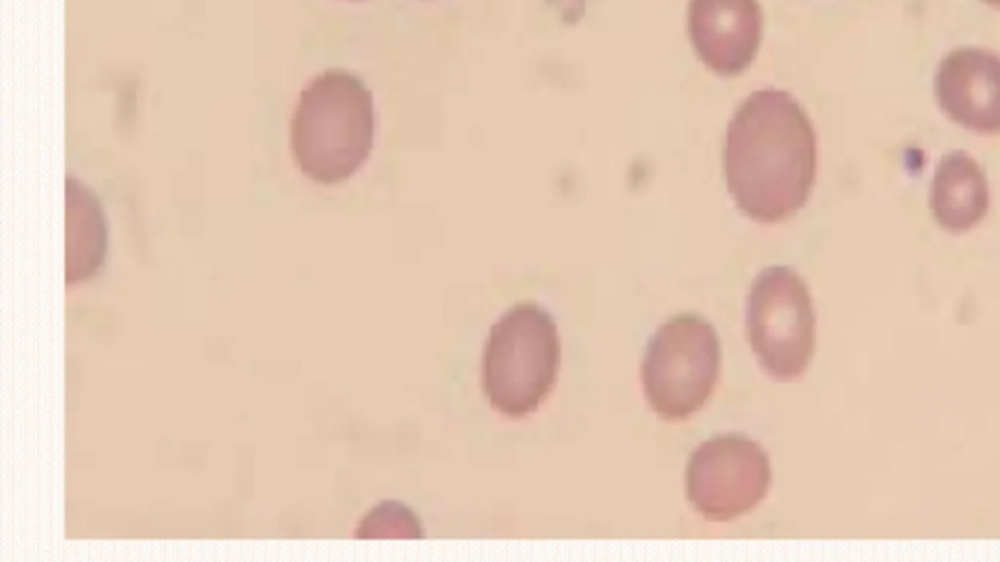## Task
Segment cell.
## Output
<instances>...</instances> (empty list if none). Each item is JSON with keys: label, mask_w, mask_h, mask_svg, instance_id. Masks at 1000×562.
Masks as SVG:
<instances>
[{"label": "cell", "mask_w": 1000, "mask_h": 562, "mask_svg": "<svg viewBox=\"0 0 1000 562\" xmlns=\"http://www.w3.org/2000/svg\"><path fill=\"white\" fill-rule=\"evenodd\" d=\"M725 178L738 209L758 223L797 214L817 172V137L802 103L784 90L748 96L731 119Z\"/></svg>", "instance_id": "obj_1"}, {"label": "cell", "mask_w": 1000, "mask_h": 562, "mask_svg": "<svg viewBox=\"0 0 1000 562\" xmlns=\"http://www.w3.org/2000/svg\"><path fill=\"white\" fill-rule=\"evenodd\" d=\"M372 92L346 71H326L311 80L290 127L295 165L321 184L349 180L364 167L373 147Z\"/></svg>", "instance_id": "obj_2"}, {"label": "cell", "mask_w": 1000, "mask_h": 562, "mask_svg": "<svg viewBox=\"0 0 1000 562\" xmlns=\"http://www.w3.org/2000/svg\"><path fill=\"white\" fill-rule=\"evenodd\" d=\"M561 342L548 310L518 305L492 326L483 357V388L492 408L520 418L538 411L556 385Z\"/></svg>", "instance_id": "obj_3"}, {"label": "cell", "mask_w": 1000, "mask_h": 562, "mask_svg": "<svg viewBox=\"0 0 1000 562\" xmlns=\"http://www.w3.org/2000/svg\"><path fill=\"white\" fill-rule=\"evenodd\" d=\"M719 369L722 344L714 326L694 315L673 318L645 354V396L663 418H688L714 393Z\"/></svg>", "instance_id": "obj_4"}, {"label": "cell", "mask_w": 1000, "mask_h": 562, "mask_svg": "<svg viewBox=\"0 0 1000 562\" xmlns=\"http://www.w3.org/2000/svg\"><path fill=\"white\" fill-rule=\"evenodd\" d=\"M746 328L758 362L774 379H797L815 349V310L810 289L794 269L774 266L756 277Z\"/></svg>", "instance_id": "obj_5"}, {"label": "cell", "mask_w": 1000, "mask_h": 562, "mask_svg": "<svg viewBox=\"0 0 1000 562\" xmlns=\"http://www.w3.org/2000/svg\"><path fill=\"white\" fill-rule=\"evenodd\" d=\"M771 481L768 455L743 436H719L699 445L686 469L688 500L712 522H729L753 510Z\"/></svg>", "instance_id": "obj_6"}, {"label": "cell", "mask_w": 1000, "mask_h": 562, "mask_svg": "<svg viewBox=\"0 0 1000 562\" xmlns=\"http://www.w3.org/2000/svg\"><path fill=\"white\" fill-rule=\"evenodd\" d=\"M688 32L709 71L737 77L761 48L763 12L758 0H690Z\"/></svg>", "instance_id": "obj_7"}, {"label": "cell", "mask_w": 1000, "mask_h": 562, "mask_svg": "<svg viewBox=\"0 0 1000 562\" xmlns=\"http://www.w3.org/2000/svg\"><path fill=\"white\" fill-rule=\"evenodd\" d=\"M937 100L948 118L976 134H1000V56L987 49L948 53L934 80Z\"/></svg>", "instance_id": "obj_8"}, {"label": "cell", "mask_w": 1000, "mask_h": 562, "mask_svg": "<svg viewBox=\"0 0 1000 562\" xmlns=\"http://www.w3.org/2000/svg\"><path fill=\"white\" fill-rule=\"evenodd\" d=\"M930 207L950 233H965L981 223L989 209V184L968 152H950L940 160L930 188Z\"/></svg>", "instance_id": "obj_9"}, {"label": "cell", "mask_w": 1000, "mask_h": 562, "mask_svg": "<svg viewBox=\"0 0 1000 562\" xmlns=\"http://www.w3.org/2000/svg\"><path fill=\"white\" fill-rule=\"evenodd\" d=\"M67 201L69 227L77 229V235L69 233V238H79L77 245L69 246L67 262V286H72L77 282H85L100 268L106 250V229L98 199L75 178L67 180Z\"/></svg>", "instance_id": "obj_10"}, {"label": "cell", "mask_w": 1000, "mask_h": 562, "mask_svg": "<svg viewBox=\"0 0 1000 562\" xmlns=\"http://www.w3.org/2000/svg\"><path fill=\"white\" fill-rule=\"evenodd\" d=\"M385 510L378 507L372 515H367L360 528L356 538H388V535H401V538H421V528L411 512L403 510L401 515L383 514Z\"/></svg>", "instance_id": "obj_11"}, {"label": "cell", "mask_w": 1000, "mask_h": 562, "mask_svg": "<svg viewBox=\"0 0 1000 562\" xmlns=\"http://www.w3.org/2000/svg\"><path fill=\"white\" fill-rule=\"evenodd\" d=\"M983 2H987V4H991V7H997V9H1000V0H983Z\"/></svg>", "instance_id": "obj_12"}]
</instances>
